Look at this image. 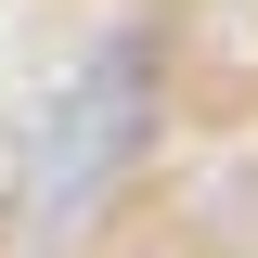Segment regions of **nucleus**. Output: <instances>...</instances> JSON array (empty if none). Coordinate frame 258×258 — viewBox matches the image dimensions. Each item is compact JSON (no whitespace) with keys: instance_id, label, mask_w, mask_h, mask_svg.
Returning <instances> with one entry per match:
<instances>
[{"instance_id":"f257e3e1","label":"nucleus","mask_w":258,"mask_h":258,"mask_svg":"<svg viewBox=\"0 0 258 258\" xmlns=\"http://www.w3.org/2000/svg\"><path fill=\"white\" fill-rule=\"evenodd\" d=\"M155 103H168V39H155V26H116L91 64H78V78H64L52 129H39V168H26V207H39V232L91 220L103 194L129 181V155L155 142Z\"/></svg>"}]
</instances>
